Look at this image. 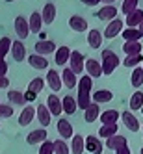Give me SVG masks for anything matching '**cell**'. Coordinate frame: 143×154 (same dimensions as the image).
<instances>
[{
	"label": "cell",
	"mask_w": 143,
	"mask_h": 154,
	"mask_svg": "<svg viewBox=\"0 0 143 154\" xmlns=\"http://www.w3.org/2000/svg\"><path fill=\"white\" fill-rule=\"evenodd\" d=\"M97 19L98 20H115L117 19V8L115 6H102L101 9L97 11Z\"/></svg>",
	"instance_id": "9c48e42d"
},
{
	"label": "cell",
	"mask_w": 143,
	"mask_h": 154,
	"mask_svg": "<svg viewBox=\"0 0 143 154\" xmlns=\"http://www.w3.org/2000/svg\"><path fill=\"white\" fill-rule=\"evenodd\" d=\"M69 67H71V71H73L74 74H82V72H84V69H85V60H84V56H82V52L73 50L71 60H69Z\"/></svg>",
	"instance_id": "7a4b0ae2"
},
{
	"label": "cell",
	"mask_w": 143,
	"mask_h": 154,
	"mask_svg": "<svg viewBox=\"0 0 143 154\" xmlns=\"http://www.w3.org/2000/svg\"><path fill=\"white\" fill-rule=\"evenodd\" d=\"M36 54H39V56H47V54H56V43L54 41H37L36 43Z\"/></svg>",
	"instance_id": "ba28073f"
},
{
	"label": "cell",
	"mask_w": 143,
	"mask_h": 154,
	"mask_svg": "<svg viewBox=\"0 0 143 154\" xmlns=\"http://www.w3.org/2000/svg\"><path fill=\"white\" fill-rule=\"evenodd\" d=\"M121 63V60H119V56L115 52H112L110 48H104L102 50V72L106 74V76H110L115 69H117V65Z\"/></svg>",
	"instance_id": "6da1fadb"
},
{
	"label": "cell",
	"mask_w": 143,
	"mask_h": 154,
	"mask_svg": "<svg viewBox=\"0 0 143 154\" xmlns=\"http://www.w3.org/2000/svg\"><path fill=\"white\" fill-rule=\"evenodd\" d=\"M91 87H93V78L89 74L82 76V78L78 80V93H89Z\"/></svg>",
	"instance_id": "d6a6232c"
},
{
	"label": "cell",
	"mask_w": 143,
	"mask_h": 154,
	"mask_svg": "<svg viewBox=\"0 0 143 154\" xmlns=\"http://www.w3.org/2000/svg\"><path fill=\"white\" fill-rule=\"evenodd\" d=\"M71 54H73V50H71L69 47H60V48L56 50V54H54V60H56L58 65H65V63H69Z\"/></svg>",
	"instance_id": "44dd1931"
},
{
	"label": "cell",
	"mask_w": 143,
	"mask_h": 154,
	"mask_svg": "<svg viewBox=\"0 0 143 154\" xmlns=\"http://www.w3.org/2000/svg\"><path fill=\"white\" fill-rule=\"evenodd\" d=\"M6 72H8V63L0 58V76H6Z\"/></svg>",
	"instance_id": "bcb514c9"
},
{
	"label": "cell",
	"mask_w": 143,
	"mask_h": 154,
	"mask_svg": "<svg viewBox=\"0 0 143 154\" xmlns=\"http://www.w3.org/2000/svg\"><path fill=\"white\" fill-rule=\"evenodd\" d=\"M130 108H132V112H134V109H143V93L141 91H136L134 95H132Z\"/></svg>",
	"instance_id": "b9f144b4"
},
{
	"label": "cell",
	"mask_w": 143,
	"mask_h": 154,
	"mask_svg": "<svg viewBox=\"0 0 143 154\" xmlns=\"http://www.w3.org/2000/svg\"><path fill=\"white\" fill-rule=\"evenodd\" d=\"M47 84L50 85V89H52V91H60V89H61V85H63L61 74H58V71L50 69V71L47 72Z\"/></svg>",
	"instance_id": "30bf717a"
},
{
	"label": "cell",
	"mask_w": 143,
	"mask_h": 154,
	"mask_svg": "<svg viewBox=\"0 0 143 154\" xmlns=\"http://www.w3.org/2000/svg\"><path fill=\"white\" fill-rule=\"evenodd\" d=\"M0 106H2V102H0Z\"/></svg>",
	"instance_id": "6f0895ef"
},
{
	"label": "cell",
	"mask_w": 143,
	"mask_h": 154,
	"mask_svg": "<svg viewBox=\"0 0 143 154\" xmlns=\"http://www.w3.org/2000/svg\"><path fill=\"white\" fill-rule=\"evenodd\" d=\"M13 26H15V32H17L19 39H26V37L30 35V32H32V30H30V20L24 19L23 15H19V17L15 19Z\"/></svg>",
	"instance_id": "3957f363"
},
{
	"label": "cell",
	"mask_w": 143,
	"mask_h": 154,
	"mask_svg": "<svg viewBox=\"0 0 143 154\" xmlns=\"http://www.w3.org/2000/svg\"><path fill=\"white\" fill-rule=\"evenodd\" d=\"M117 134H119V132H117V125H110V126H101V128H98V136H102L106 139L113 137Z\"/></svg>",
	"instance_id": "f35d334b"
},
{
	"label": "cell",
	"mask_w": 143,
	"mask_h": 154,
	"mask_svg": "<svg viewBox=\"0 0 143 154\" xmlns=\"http://www.w3.org/2000/svg\"><path fill=\"white\" fill-rule=\"evenodd\" d=\"M106 147L112 149V150H119L121 147H126V137L117 134V136H113V137L106 139Z\"/></svg>",
	"instance_id": "f1b7e54d"
},
{
	"label": "cell",
	"mask_w": 143,
	"mask_h": 154,
	"mask_svg": "<svg viewBox=\"0 0 143 154\" xmlns=\"http://www.w3.org/2000/svg\"><path fill=\"white\" fill-rule=\"evenodd\" d=\"M69 26L73 28V32H85L87 30V20L80 15H73V17H69Z\"/></svg>",
	"instance_id": "7402d4cb"
},
{
	"label": "cell",
	"mask_w": 143,
	"mask_h": 154,
	"mask_svg": "<svg viewBox=\"0 0 143 154\" xmlns=\"http://www.w3.org/2000/svg\"><path fill=\"white\" fill-rule=\"evenodd\" d=\"M112 98H113V95H112V91H110V89H98V91L93 93V102H95V104L112 102Z\"/></svg>",
	"instance_id": "f546056e"
},
{
	"label": "cell",
	"mask_w": 143,
	"mask_h": 154,
	"mask_svg": "<svg viewBox=\"0 0 143 154\" xmlns=\"http://www.w3.org/2000/svg\"><path fill=\"white\" fill-rule=\"evenodd\" d=\"M85 71H87V74H89L91 78H101L104 74L102 72V63L97 61L95 58H87L85 60Z\"/></svg>",
	"instance_id": "277c9868"
},
{
	"label": "cell",
	"mask_w": 143,
	"mask_h": 154,
	"mask_svg": "<svg viewBox=\"0 0 143 154\" xmlns=\"http://www.w3.org/2000/svg\"><path fill=\"white\" fill-rule=\"evenodd\" d=\"M121 119H123V123H125V126L128 128V130H132V132H138L141 126H139V121L136 119V115H132V112H123L121 113Z\"/></svg>",
	"instance_id": "2e32d148"
},
{
	"label": "cell",
	"mask_w": 143,
	"mask_h": 154,
	"mask_svg": "<svg viewBox=\"0 0 143 154\" xmlns=\"http://www.w3.org/2000/svg\"><path fill=\"white\" fill-rule=\"evenodd\" d=\"M28 63H30V67H34L37 71H43V69L48 67L47 58L45 56H39V54H32V56H28Z\"/></svg>",
	"instance_id": "d6986e66"
},
{
	"label": "cell",
	"mask_w": 143,
	"mask_h": 154,
	"mask_svg": "<svg viewBox=\"0 0 143 154\" xmlns=\"http://www.w3.org/2000/svg\"><path fill=\"white\" fill-rule=\"evenodd\" d=\"M85 150H89L91 154H102V141L97 136H87L85 137Z\"/></svg>",
	"instance_id": "7c38bea8"
},
{
	"label": "cell",
	"mask_w": 143,
	"mask_h": 154,
	"mask_svg": "<svg viewBox=\"0 0 143 154\" xmlns=\"http://www.w3.org/2000/svg\"><path fill=\"white\" fill-rule=\"evenodd\" d=\"M13 109H15V106H11V104H2L0 106V117H11L13 115Z\"/></svg>",
	"instance_id": "ee69618b"
},
{
	"label": "cell",
	"mask_w": 143,
	"mask_h": 154,
	"mask_svg": "<svg viewBox=\"0 0 143 154\" xmlns=\"http://www.w3.org/2000/svg\"><path fill=\"white\" fill-rule=\"evenodd\" d=\"M50 117H52V113H50V109H48V106L45 104H39L37 106V121L41 123V128H47L48 125H50Z\"/></svg>",
	"instance_id": "9a60e30c"
},
{
	"label": "cell",
	"mask_w": 143,
	"mask_h": 154,
	"mask_svg": "<svg viewBox=\"0 0 143 154\" xmlns=\"http://www.w3.org/2000/svg\"><path fill=\"white\" fill-rule=\"evenodd\" d=\"M76 102H78V108L85 112V109L93 104V102H91V93H78V97H76Z\"/></svg>",
	"instance_id": "e575fe53"
},
{
	"label": "cell",
	"mask_w": 143,
	"mask_h": 154,
	"mask_svg": "<svg viewBox=\"0 0 143 154\" xmlns=\"http://www.w3.org/2000/svg\"><path fill=\"white\" fill-rule=\"evenodd\" d=\"M47 136H48V134H47V130H45V128L32 130L30 134L26 136V143H28V145H39V143L43 145V143L47 141Z\"/></svg>",
	"instance_id": "5b68a950"
},
{
	"label": "cell",
	"mask_w": 143,
	"mask_h": 154,
	"mask_svg": "<svg viewBox=\"0 0 143 154\" xmlns=\"http://www.w3.org/2000/svg\"><path fill=\"white\" fill-rule=\"evenodd\" d=\"M143 61V56L139 54V56H126L125 58V61H123V65L125 67H136L138 63H141Z\"/></svg>",
	"instance_id": "7bdbcfd3"
},
{
	"label": "cell",
	"mask_w": 143,
	"mask_h": 154,
	"mask_svg": "<svg viewBox=\"0 0 143 154\" xmlns=\"http://www.w3.org/2000/svg\"><path fill=\"white\" fill-rule=\"evenodd\" d=\"M121 35L125 37V41H139L141 39V32L138 28H126V30H123Z\"/></svg>",
	"instance_id": "74e56055"
},
{
	"label": "cell",
	"mask_w": 143,
	"mask_h": 154,
	"mask_svg": "<svg viewBox=\"0 0 143 154\" xmlns=\"http://www.w3.org/2000/svg\"><path fill=\"white\" fill-rule=\"evenodd\" d=\"M39 41H47V35H45V32H41V34H39Z\"/></svg>",
	"instance_id": "f5cc1de1"
},
{
	"label": "cell",
	"mask_w": 143,
	"mask_h": 154,
	"mask_svg": "<svg viewBox=\"0 0 143 154\" xmlns=\"http://www.w3.org/2000/svg\"><path fill=\"white\" fill-rule=\"evenodd\" d=\"M138 4H139V0H125V2H123V8H121V11L128 17L130 13H134L136 9H139Z\"/></svg>",
	"instance_id": "60d3db41"
},
{
	"label": "cell",
	"mask_w": 143,
	"mask_h": 154,
	"mask_svg": "<svg viewBox=\"0 0 143 154\" xmlns=\"http://www.w3.org/2000/svg\"><path fill=\"white\" fill-rule=\"evenodd\" d=\"M141 112H143V109H141Z\"/></svg>",
	"instance_id": "680465c9"
},
{
	"label": "cell",
	"mask_w": 143,
	"mask_h": 154,
	"mask_svg": "<svg viewBox=\"0 0 143 154\" xmlns=\"http://www.w3.org/2000/svg\"><path fill=\"white\" fill-rule=\"evenodd\" d=\"M24 97H26V102H32V100H36V97H37V95H36V93H32V91H26Z\"/></svg>",
	"instance_id": "c3c4849f"
},
{
	"label": "cell",
	"mask_w": 143,
	"mask_h": 154,
	"mask_svg": "<svg viewBox=\"0 0 143 154\" xmlns=\"http://www.w3.org/2000/svg\"><path fill=\"white\" fill-rule=\"evenodd\" d=\"M61 102H63V112H65V113H69V115H73L76 109H78V102H76V98H73L71 95L63 97V98H61Z\"/></svg>",
	"instance_id": "4dcf8cb0"
},
{
	"label": "cell",
	"mask_w": 143,
	"mask_h": 154,
	"mask_svg": "<svg viewBox=\"0 0 143 154\" xmlns=\"http://www.w3.org/2000/svg\"><path fill=\"white\" fill-rule=\"evenodd\" d=\"M141 43L139 41H125V45H123V50L126 56H139L141 54Z\"/></svg>",
	"instance_id": "603a6c76"
},
{
	"label": "cell",
	"mask_w": 143,
	"mask_h": 154,
	"mask_svg": "<svg viewBox=\"0 0 143 154\" xmlns=\"http://www.w3.org/2000/svg\"><path fill=\"white\" fill-rule=\"evenodd\" d=\"M41 15H43V23H45V24H52L54 19H56V8H54V4H52V2L45 4Z\"/></svg>",
	"instance_id": "83f0119b"
},
{
	"label": "cell",
	"mask_w": 143,
	"mask_h": 154,
	"mask_svg": "<svg viewBox=\"0 0 143 154\" xmlns=\"http://www.w3.org/2000/svg\"><path fill=\"white\" fill-rule=\"evenodd\" d=\"M39 154H54V143L52 141H45L39 147Z\"/></svg>",
	"instance_id": "f6af8a7d"
},
{
	"label": "cell",
	"mask_w": 143,
	"mask_h": 154,
	"mask_svg": "<svg viewBox=\"0 0 143 154\" xmlns=\"http://www.w3.org/2000/svg\"><path fill=\"white\" fill-rule=\"evenodd\" d=\"M71 150H73V154H82L85 150V137L76 134L73 137V143H71Z\"/></svg>",
	"instance_id": "1f68e13d"
},
{
	"label": "cell",
	"mask_w": 143,
	"mask_h": 154,
	"mask_svg": "<svg viewBox=\"0 0 143 154\" xmlns=\"http://www.w3.org/2000/svg\"><path fill=\"white\" fill-rule=\"evenodd\" d=\"M61 80H63V84H65V87H67V89H73V87L78 85L76 74L71 71V67H65V69H63V72H61Z\"/></svg>",
	"instance_id": "ac0fdd59"
},
{
	"label": "cell",
	"mask_w": 143,
	"mask_h": 154,
	"mask_svg": "<svg viewBox=\"0 0 143 154\" xmlns=\"http://www.w3.org/2000/svg\"><path fill=\"white\" fill-rule=\"evenodd\" d=\"M138 30H139V32H141V37H143V23H141V24H139V28H138Z\"/></svg>",
	"instance_id": "db71d44e"
},
{
	"label": "cell",
	"mask_w": 143,
	"mask_h": 154,
	"mask_svg": "<svg viewBox=\"0 0 143 154\" xmlns=\"http://www.w3.org/2000/svg\"><path fill=\"white\" fill-rule=\"evenodd\" d=\"M101 2H104V6H113L112 2H117V0H101Z\"/></svg>",
	"instance_id": "816d5d0a"
},
{
	"label": "cell",
	"mask_w": 143,
	"mask_h": 154,
	"mask_svg": "<svg viewBox=\"0 0 143 154\" xmlns=\"http://www.w3.org/2000/svg\"><path fill=\"white\" fill-rule=\"evenodd\" d=\"M121 117V113L117 109H106L101 115V121H102V126H110V125H117V119Z\"/></svg>",
	"instance_id": "ffe728a7"
},
{
	"label": "cell",
	"mask_w": 143,
	"mask_h": 154,
	"mask_svg": "<svg viewBox=\"0 0 143 154\" xmlns=\"http://www.w3.org/2000/svg\"><path fill=\"white\" fill-rule=\"evenodd\" d=\"M125 23H126L128 28H139V24L143 23V11H141V9H136L134 13H130L125 19Z\"/></svg>",
	"instance_id": "484cf974"
},
{
	"label": "cell",
	"mask_w": 143,
	"mask_h": 154,
	"mask_svg": "<svg viewBox=\"0 0 143 154\" xmlns=\"http://www.w3.org/2000/svg\"><path fill=\"white\" fill-rule=\"evenodd\" d=\"M98 117H101V106L93 102V104L84 112V121H87V123H95Z\"/></svg>",
	"instance_id": "4316f807"
},
{
	"label": "cell",
	"mask_w": 143,
	"mask_h": 154,
	"mask_svg": "<svg viewBox=\"0 0 143 154\" xmlns=\"http://www.w3.org/2000/svg\"><path fill=\"white\" fill-rule=\"evenodd\" d=\"M141 154H143V149H141Z\"/></svg>",
	"instance_id": "9f6ffc18"
},
{
	"label": "cell",
	"mask_w": 143,
	"mask_h": 154,
	"mask_svg": "<svg viewBox=\"0 0 143 154\" xmlns=\"http://www.w3.org/2000/svg\"><path fill=\"white\" fill-rule=\"evenodd\" d=\"M115 154H132V150H130L128 145H126V147H121L119 150H115Z\"/></svg>",
	"instance_id": "681fc988"
},
{
	"label": "cell",
	"mask_w": 143,
	"mask_h": 154,
	"mask_svg": "<svg viewBox=\"0 0 143 154\" xmlns=\"http://www.w3.org/2000/svg\"><path fill=\"white\" fill-rule=\"evenodd\" d=\"M28 20H30V30L36 32V34H41V28H43V24H45L43 23V15L39 11H34Z\"/></svg>",
	"instance_id": "d4e9b609"
},
{
	"label": "cell",
	"mask_w": 143,
	"mask_h": 154,
	"mask_svg": "<svg viewBox=\"0 0 143 154\" xmlns=\"http://www.w3.org/2000/svg\"><path fill=\"white\" fill-rule=\"evenodd\" d=\"M80 2H82L84 6H89V8H93V6H97V4H101V0H80Z\"/></svg>",
	"instance_id": "7dc6e473"
},
{
	"label": "cell",
	"mask_w": 143,
	"mask_h": 154,
	"mask_svg": "<svg viewBox=\"0 0 143 154\" xmlns=\"http://www.w3.org/2000/svg\"><path fill=\"white\" fill-rule=\"evenodd\" d=\"M47 106H48V109H50V113L56 115V117L63 112V102L58 98V95H48V98H47Z\"/></svg>",
	"instance_id": "5bb4252c"
},
{
	"label": "cell",
	"mask_w": 143,
	"mask_h": 154,
	"mask_svg": "<svg viewBox=\"0 0 143 154\" xmlns=\"http://www.w3.org/2000/svg\"><path fill=\"white\" fill-rule=\"evenodd\" d=\"M43 87H45V82H43V78H41V76H36V78L28 84V91H32V93L37 95V93L43 91Z\"/></svg>",
	"instance_id": "ab89813d"
},
{
	"label": "cell",
	"mask_w": 143,
	"mask_h": 154,
	"mask_svg": "<svg viewBox=\"0 0 143 154\" xmlns=\"http://www.w3.org/2000/svg\"><path fill=\"white\" fill-rule=\"evenodd\" d=\"M8 85H9V80L6 76H0V89H2V87H8Z\"/></svg>",
	"instance_id": "f907efd6"
},
{
	"label": "cell",
	"mask_w": 143,
	"mask_h": 154,
	"mask_svg": "<svg viewBox=\"0 0 143 154\" xmlns=\"http://www.w3.org/2000/svg\"><path fill=\"white\" fill-rule=\"evenodd\" d=\"M36 115H37V108H34V106H24L23 112H20V115H19V125L20 126H28L32 121H34Z\"/></svg>",
	"instance_id": "52a82bcc"
},
{
	"label": "cell",
	"mask_w": 143,
	"mask_h": 154,
	"mask_svg": "<svg viewBox=\"0 0 143 154\" xmlns=\"http://www.w3.org/2000/svg\"><path fill=\"white\" fill-rule=\"evenodd\" d=\"M11 56H13V60L17 61V63H20V61H24V58H26V48H24V45H23V41H13V47H11Z\"/></svg>",
	"instance_id": "e0dca14e"
},
{
	"label": "cell",
	"mask_w": 143,
	"mask_h": 154,
	"mask_svg": "<svg viewBox=\"0 0 143 154\" xmlns=\"http://www.w3.org/2000/svg\"><path fill=\"white\" fill-rule=\"evenodd\" d=\"M6 2H15V0H6Z\"/></svg>",
	"instance_id": "11a10c76"
},
{
	"label": "cell",
	"mask_w": 143,
	"mask_h": 154,
	"mask_svg": "<svg viewBox=\"0 0 143 154\" xmlns=\"http://www.w3.org/2000/svg\"><path fill=\"white\" fill-rule=\"evenodd\" d=\"M130 84H132V87H141V84H143V67H136L132 71Z\"/></svg>",
	"instance_id": "836d02e7"
},
{
	"label": "cell",
	"mask_w": 143,
	"mask_h": 154,
	"mask_svg": "<svg viewBox=\"0 0 143 154\" xmlns=\"http://www.w3.org/2000/svg\"><path fill=\"white\" fill-rule=\"evenodd\" d=\"M58 134L61 136V139H73V125L67 119H58Z\"/></svg>",
	"instance_id": "8fae6325"
},
{
	"label": "cell",
	"mask_w": 143,
	"mask_h": 154,
	"mask_svg": "<svg viewBox=\"0 0 143 154\" xmlns=\"http://www.w3.org/2000/svg\"><path fill=\"white\" fill-rule=\"evenodd\" d=\"M54 154H71V147L67 145V141L65 139L54 141Z\"/></svg>",
	"instance_id": "8d00e7d4"
},
{
	"label": "cell",
	"mask_w": 143,
	"mask_h": 154,
	"mask_svg": "<svg viewBox=\"0 0 143 154\" xmlns=\"http://www.w3.org/2000/svg\"><path fill=\"white\" fill-rule=\"evenodd\" d=\"M8 100L11 106H24L26 104V97L24 93H20L17 89H11V91H8Z\"/></svg>",
	"instance_id": "cb8c5ba5"
},
{
	"label": "cell",
	"mask_w": 143,
	"mask_h": 154,
	"mask_svg": "<svg viewBox=\"0 0 143 154\" xmlns=\"http://www.w3.org/2000/svg\"><path fill=\"white\" fill-rule=\"evenodd\" d=\"M11 47H13V43L9 37H2L0 39V58H6L8 54H11Z\"/></svg>",
	"instance_id": "d590c367"
},
{
	"label": "cell",
	"mask_w": 143,
	"mask_h": 154,
	"mask_svg": "<svg viewBox=\"0 0 143 154\" xmlns=\"http://www.w3.org/2000/svg\"><path fill=\"white\" fill-rule=\"evenodd\" d=\"M117 34H123V20L119 17L115 20H112V23H108V26L104 30V37L106 39H113Z\"/></svg>",
	"instance_id": "8992f818"
},
{
	"label": "cell",
	"mask_w": 143,
	"mask_h": 154,
	"mask_svg": "<svg viewBox=\"0 0 143 154\" xmlns=\"http://www.w3.org/2000/svg\"><path fill=\"white\" fill-rule=\"evenodd\" d=\"M102 32H98L97 28L89 30L87 32V45H89L91 48H101L102 47Z\"/></svg>",
	"instance_id": "4fadbf2b"
}]
</instances>
